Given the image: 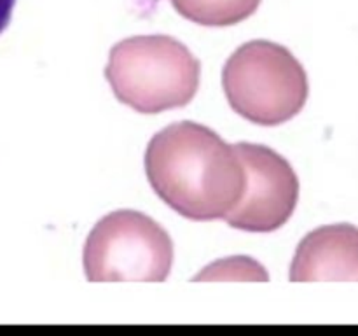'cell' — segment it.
<instances>
[{"label": "cell", "mask_w": 358, "mask_h": 336, "mask_svg": "<svg viewBox=\"0 0 358 336\" xmlns=\"http://www.w3.org/2000/svg\"><path fill=\"white\" fill-rule=\"evenodd\" d=\"M145 174L157 196L191 220L226 219L247 188L236 147L199 122H171L150 139Z\"/></svg>", "instance_id": "cell-1"}, {"label": "cell", "mask_w": 358, "mask_h": 336, "mask_svg": "<svg viewBox=\"0 0 358 336\" xmlns=\"http://www.w3.org/2000/svg\"><path fill=\"white\" fill-rule=\"evenodd\" d=\"M105 77L121 104L140 114H159L191 104L201 63L170 35H135L110 49Z\"/></svg>", "instance_id": "cell-2"}, {"label": "cell", "mask_w": 358, "mask_h": 336, "mask_svg": "<svg viewBox=\"0 0 358 336\" xmlns=\"http://www.w3.org/2000/svg\"><path fill=\"white\" fill-rule=\"evenodd\" d=\"M231 108L259 126H278L303 111L310 84L299 59L282 44L250 41L236 49L222 70Z\"/></svg>", "instance_id": "cell-3"}, {"label": "cell", "mask_w": 358, "mask_h": 336, "mask_svg": "<svg viewBox=\"0 0 358 336\" xmlns=\"http://www.w3.org/2000/svg\"><path fill=\"white\" fill-rule=\"evenodd\" d=\"M90 282H164L173 266V241L138 210H115L98 220L84 245Z\"/></svg>", "instance_id": "cell-4"}, {"label": "cell", "mask_w": 358, "mask_h": 336, "mask_svg": "<svg viewBox=\"0 0 358 336\" xmlns=\"http://www.w3.org/2000/svg\"><path fill=\"white\" fill-rule=\"evenodd\" d=\"M245 172L243 198L226 216L227 224L250 233H271L292 217L299 202V178L292 164L261 144H234Z\"/></svg>", "instance_id": "cell-5"}, {"label": "cell", "mask_w": 358, "mask_h": 336, "mask_svg": "<svg viewBox=\"0 0 358 336\" xmlns=\"http://www.w3.org/2000/svg\"><path fill=\"white\" fill-rule=\"evenodd\" d=\"M292 282L358 280V227L329 224L301 240L290 266Z\"/></svg>", "instance_id": "cell-6"}, {"label": "cell", "mask_w": 358, "mask_h": 336, "mask_svg": "<svg viewBox=\"0 0 358 336\" xmlns=\"http://www.w3.org/2000/svg\"><path fill=\"white\" fill-rule=\"evenodd\" d=\"M178 14L210 28L233 27L250 18L261 0H170Z\"/></svg>", "instance_id": "cell-7"}, {"label": "cell", "mask_w": 358, "mask_h": 336, "mask_svg": "<svg viewBox=\"0 0 358 336\" xmlns=\"http://www.w3.org/2000/svg\"><path fill=\"white\" fill-rule=\"evenodd\" d=\"M14 4L16 0H0V34L7 28L9 24L10 16H13L14 10Z\"/></svg>", "instance_id": "cell-8"}]
</instances>
